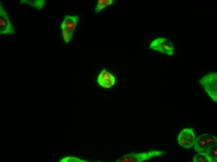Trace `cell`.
I'll return each mask as SVG.
<instances>
[{"mask_svg": "<svg viewBox=\"0 0 217 162\" xmlns=\"http://www.w3.org/2000/svg\"><path fill=\"white\" fill-rule=\"evenodd\" d=\"M15 30L7 13L0 2V34L13 35Z\"/></svg>", "mask_w": 217, "mask_h": 162, "instance_id": "obj_5", "label": "cell"}, {"mask_svg": "<svg viewBox=\"0 0 217 162\" xmlns=\"http://www.w3.org/2000/svg\"><path fill=\"white\" fill-rule=\"evenodd\" d=\"M80 17L78 15H66L60 27L63 37L66 44L71 40Z\"/></svg>", "mask_w": 217, "mask_h": 162, "instance_id": "obj_3", "label": "cell"}, {"mask_svg": "<svg viewBox=\"0 0 217 162\" xmlns=\"http://www.w3.org/2000/svg\"><path fill=\"white\" fill-rule=\"evenodd\" d=\"M217 143L209 146L204 152L211 160V162L217 161Z\"/></svg>", "mask_w": 217, "mask_h": 162, "instance_id": "obj_8", "label": "cell"}, {"mask_svg": "<svg viewBox=\"0 0 217 162\" xmlns=\"http://www.w3.org/2000/svg\"><path fill=\"white\" fill-rule=\"evenodd\" d=\"M199 83L208 95L215 102H216L217 72H210L205 74L200 79Z\"/></svg>", "mask_w": 217, "mask_h": 162, "instance_id": "obj_2", "label": "cell"}, {"mask_svg": "<svg viewBox=\"0 0 217 162\" xmlns=\"http://www.w3.org/2000/svg\"><path fill=\"white\" fill-rule=\"evenodd\" d=\"M207 134H204L199 136L194 142V148L196 151L198 152H205L208 147L205 140Z\"/></svg>", "mask_w": 217, "mask_h": 162, "instance_id": "obj_7", "label": "cell"}, {"mask_svg": "<svg viewBox=\"0 0 217 162\" xmlns=\"http://www.w3.org/2000/svg\"><path fill=\"white\" fill-rule=\"evenodd\" d=\"M205 140L208 147L217 143V138L213 135H210L207 134L205 137Z\"/></svg>", "mask_w": 217, "mask_h": 162, "instance_id": "obj_14", "label": "cell"}, {"mask_svg": "<svg viewBox=\"0 0 217 162\" xmlns=\"http://www.w3.org/2000/svg\"><path fill=\"white\" fill-rule=\"evenodd\" d=\"M181 132L186 140L195 141V137L192 128L184 129L182 130Z\"/></svg>", "mask_w": 217, "mask_h": 162, "instance_id": "obj_13", "label": "cell"}, {"mask_svg": "<svg viewBox=\"0 0 217 162\" xmlns=\"http://www.w3.org/2000/svg\"><path fill=\"white\" fill-rule=\"evenodd\" d=\"M115 1L113 0H99L95 8V11L97 14L106 7L114 3Z\"/></svg>", "mask_w": 217, "mask_h": 162, "instance_id": "obj_11", "label": "cell"}, {"mask_svg": "<svg viewBox=\"0 0 217 162\" xmlns=\"http://www.w3.org/2000/svg\"><path fill=\"white\" fill-rule=\"evenodd\" d=\"M178 141L179 144L186 149L191 148L195 141L186 140L180 132L178 136Z\"/></svg>", "mask_w": 217, "mask_h": 162, "instance_id": "obj_10", "label": "cell"}, {"mask_svg": "<svg viewBox=\"0 0 217 162\" xmlns=\"http://www.w3.org/2000/svg\"><path fill=\"white\" fill-rule=\"evenodd\" d=\"M79 162L82 161L81 160H79L78 158H75L72 157H66L61 159L60 162Z\"/></svg>", "mask_w": 217, "mask_h": 162, "instance_id": "obj_15", "label": "cell"}, {"mask_svg": "<svg viewBox=\"0 0 217 162\" xmlns=\"http://www.w3.org/2000/svg\"><path fill=\"white\" fill-rule=\"evenodd\" d=\"M193 162H211L207 155L204 152H199L194 156Z\"/></svg>", "mask_w": 217, "mask_h": 162, "instance_id": "obj_12", "label": "cell"}, {"mask_svg": "<svg viewBox=\"0 0 217 162\" xmlns=\"http://www.w3.org/2000/svg\"><path fill=\"white\" fill-rule=\"evenodd\" d=\"M149 48L169 56L174 55L172 43L165 38L159 37L155 39L150 43Z\"/></svg>", "mask_w": 217, "mask_h": 162, "instance_id": "obj_4", "label": "cell"}, {"mask_svg": "<svg viewBox=\"0 0 217 162\" xmlns=\"http://www.w3.org/2000/svg\"><path fill=\"white\" fill-rule=\"evenodd\" d=\"M98 82L102 87L108 88L115 84V80L112 74L108 71L104 70L99 75Z\"/></svg>", "mask_w": 217, "mask_h": 162, "instance_id": "obj_6", "label": "cell"}, {"mask_svg": "<svg viewBox=\"0 0 217 162\" xmlns=\"http://www.w3.org/2000/svg\"><path fill=\"white\" fill-rule=\"evenodd\" d=\"M165 153V151L155 150L143 152H132L123 155L116 162H142L161 156Z\"/></svg>", "mask_w": 217, "mask_h": 162, "instance_id": "obj_1", "label": "cell"}, {"mask_svg": "<svg viewBox=\"0 0 217 162\" xmlns=\"http://www.w3.org/2000/svg\"><path fill=\"white\" fill-rule=\"evenodd\" d=\"M46 0H20L21 3H25L31 6L38 10L41 9L45 4Z\"/></svg>", "mask_w": 217, "mask_h": 162, "instance_id": "obj_9", "label": "cell"}]
</instances>
